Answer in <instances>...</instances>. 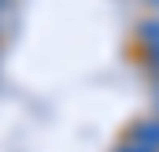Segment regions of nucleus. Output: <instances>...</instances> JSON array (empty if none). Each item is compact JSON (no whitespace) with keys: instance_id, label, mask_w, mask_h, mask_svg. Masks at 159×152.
I'll return each mask as SVG.
<instances>
[{"instance_id":"1","label":"nucleus","mask_w":159,"mask_h":152,"mask_svg":"<svg viewBox=\"0 0 159 152\" xmlns=\"http://www.w3.org/2000/svg\"><path fill=\"white\" fill-rule=\"evenodd\" d=\"M129 137H133V141H141V145H152V149L159 152V119H156V122H152V119L137 122V126L129 130Z\"/></svg>"},{"instance_id":"2","label":"nucleus","mask_w":159,"mask_h":152,"mask_svg":"<svg viewBox=\"0 0 159 152\" xmlns=\"http://www.w3.org/2000/svg\"><path fill=\"white\" fill-rule=\"evenodd\" d=\"M141 41H144V48L152 52V63H159V19H152V22L141 26Z\"/></svg>"},{"instance_id":"3","label":"nucleus","mask_w":159,"mask_h":152,"mask_svg":"<svg viewBox=\"0 0 159 152\" xmlns=\"http://www.w3.org/2000/svg\"><path fill=\"white\" fill-rule=\"evenodd\" d=\"M115 152H156V149H152V145H141V141H133V137H129V141H126V145H119Z\"/></svg>"},{"instance_id":"4","label":"nucleus","mask_w":159,"mask_h":152,"mask_svg":"<svg viewBox=\"0 0 159 152\" xmlns=\"http://www.w3.org/2000/svg\"><path fill=\"white\" fill-rule=\"evenodd\" d=\"M148 4H152V7H159V0H148Z\"/></svg>"}]
</instances>
